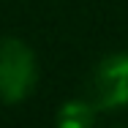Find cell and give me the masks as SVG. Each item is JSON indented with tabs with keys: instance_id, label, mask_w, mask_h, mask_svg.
<instances>
[{
	"instance_id": "6da1fadb",
	"label": "cell",
	"mask_w": 128,
	"mask_h": 128,
	"mask_svg": "<svg viewBox=\"0 0 128 128\" xmlns=\"http://www.w3.org/2000/svg\"><path fill=\"white\" fill-rule=\"evenodd\" d=\"M36 84V57L22 41H0V98L8 104L22 101Z\"/></svg>"
},
{
	"instance_id": "7a4b0ae2",
	"label": "cell",
	"mask_w": 128,
	"mask_h": 128,
	"mask_svg": "<svg viewBox=\"0 0 128 128\" xmlns=\"http://www.w3.org/2000/svg\"><path fill=\"white\" fill-rule=\"evenodd\" d=\"M96 109H120L128 104V54H112L101 60L93 74Z\"/></svg>"
},
{
	"instance_id": "3957f363",
	"label": "cell",
	"mask_w": 128,
	"mask_h": 128,
	"mask_svg": "<svg viewBox=\"0 0 128 128\" xmlns=\"http://www.w3.org/2000/svg\"><path fill=\"white\" fill-rule=\"evenodd\" d=\"M96 123V104L93 101H68L57 114V126L63 128H87Z\"/></svg>"
}]
</instances>
